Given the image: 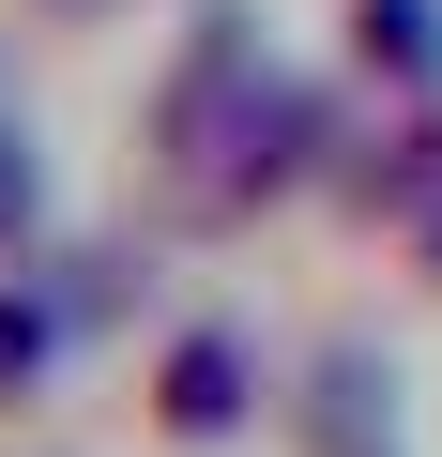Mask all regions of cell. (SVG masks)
<instances>
[{"instance_id": "obj_1", "label": "cell", "mask_w": 442, "mask_h": 457, "mask_svg": "<svg viewBox=\"0 0 442 457\" xmlns=\"http://www.w3.org/2000/svg\"><path fill=\"white\" fill-rule=\"evenodd\" d=\"M153 427L168 442H245L260 427V336L245 320H183L153 351Z\"/></svg>"}, {"instance_id": "obj_2", "label": "cell", "mask_w": 442, "mask_h": 457, "mask_svg": "<svg viewBox=\"0 0 442 457\" xmlns=\"http://www.w3.org/2000/svg\"><path fill=\"white\" fill-rule=\"evenodd\" d=\"M290 442H305V457H412V442H396V366H381L366 336H321V366H305V396H290Z\"/></svg>"}, {"instance_id": "obj_3", "label": "cell", "mask_w": 442, "mask_h": 457, "mask_svg": "<svg viewBox=\"0 0 442 457\" xmlns=\"http://www.w3.org/2000/svg\"><path fill=\"white\" fill-rule=\"evenodd\" d=\"M351 31L381 92H442V0H351Z\"/></svg>"}, {"instance_id": "obj_4", "label": "cell", "mask_w": 442, "mask_h": 457, "mask_svg": "<svg viewBox=\"0 0 442 457\" xmlns=\"http://www.w3.org/2000/svg\"><path fill=\"white\" fill-rule=\"evenodd\" d=\"M46 351H62V320H46L31 290H0V411H16V396L46 381Z\"/></svg>"}, {"instance_id": "obj_5", "label": "cell", "mask_w": 442, "mask_h": 457, "mask_svg": "<svg viewBox=\"0 0 442 457\" xmlns=\"http://www.w3.org/2000/svg\"><path fill=\"white\" fill-rule=\"evenodd\" d=\"M46 16H107V0H46Z\"/></svg>"}]
</instances>
